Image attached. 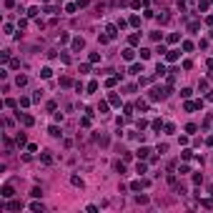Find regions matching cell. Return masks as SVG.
Returning <instances> with one entry per match:
<instances>
[{"label":"cell","instance_id":"7402d4cb","mask_svg":"<svg viewBox=\"0 0 213 213\" xmlns=\"http://www.w3.org/2000/svg\"><path fill=\"white\" fill-rule=\"evenodd\" d=\"M148 153H151V148H140V151H138V158H148Z\"/></svg>","mask_w":213,"mask_h":213},{"label":"cell","instance_id":"8d00e7d4","mask_svg":"<svg viewBox=\"0 0 213 213\" xmlns=\"http://www.w3.org/2000/svg\"><path fill=\"white\" fill-rule=\"evenodd\" d=\"M125 118H133V105H125Z\"/></svg>","mask_w":213,"mask_h":213},{"label":"cell","instance_id":"f1b7e54d","mask_svg":"<svg viewBox=\"0 0 213 213\" xmlns=\"http://www.w3.org/2000/svg\"><path fill=\"white\" fill-rule=\"evenodd\" d=\"M136 108H138V110H148V103H146V100H138Z\"/></svg>","mask_w":213,"mask_h":213},{"label":"cell","instance_id":"f35d334b","mask_svg":"<svg viewBox=\"0 0 213 213\" xmlns=\"http://www.w3.org/2000/svg\"><path fill=\"white\" fill-rule=\"evenodd\" d=\"M166 133H176V125L173 123H166Z\"/></svg>","mask_w":213,"mask_h":213},{"label":"cell","instance_id":"4fadbf2b","mask_svg":"<svg viewBox=\"0 0 213 213\" xmlns=\"http://www.w3.org/2000/svg\"><path fill=\"white\" fill-rule=\"evenodd\" d=\"M15 85H18V88H23V85H28V78H25V75H18V78H15Z\"/></svg>","mask_w":213,"mask_h":213},{"label":"cell","instance_id":"60d3db41","mask_svg":"<svg viewBox=\"0 0 213 213\" xmlns=\"http://www.w3.org/2000/svg\"><path fill=\"white\" fill-rule=\"evenodd\" d=\"M88 3H90V0H78V8H85Z\"/></svg>","mask_w":213,"mask_h":213},{"label":"cell","instance_id":"6da1fadb","mask_svg":"<svg viewBox=\"0 0 213 213\" xmlns=\"http://www.w3.org/2000/svg\"><path fill=\"white\" fill-rule=\"evenodd\" d=\"M148 186H151V181H148V178H140V181H133L130 183V190H140V188H148Z\"/></svg>","mask_w":213,"mask_h":213},{"label":"cell","instance_id":"e0dca14e","mask_svg":"<svg viewBox=\"0 0 213 213\" xmlns=\"http://www.w3.org/2000/svg\"><path fill=\"white\" fill-rule=\"evenodd\" d=\"M30 211H35V213H43L45 208H43V203H30Z\"/></svg>","mask_w":213,"mask_h":213},{"label":"cell","instance_id":"44dd1931","mask_svg":"<svg viewBox=\"0 0 213 213\" xmlns=\"http://www.w3.org/2000/svg\"><path fill=\"white\" fill-rule=\"evenodd\" d=\"M183 50L190 53V50H193V43H190V40H183Z\"/></svg>","mask_w":213,"mask_h":213},{"label":"cell","instance_id":"3957f363","mask_svg":"<svg viewBox=\"0 0 213 213\" xmlns=\"http://www.w3.org/2000/svg\"><path fill=\"white\" fill-rule=\"evenodd\" d=\"M0 196H3V198H13V196H15V190H13V186H3Z\"/></svg>","mask_w":213,"mask_h":213},{"label":"cell","instance_id":"52a82bcc","mask_svg":"<svg viewBox=\"0 0 213 213\" xmlns=\"http://www.w3.org/2000/svg\"><path fill=\"white\" fill-rule=\"evenodd\" d=\"M166 73H168V70H166V65H163V63H158V65H155V75H158V78H163Z\"/></svg>","mask_w":213,"mask_h":213},{"label":"cell","instance_id":"5bb4252c","mask_svg":"<svg viewBox=\"0 0 213 213\" xmlns=\"http://www.w3.org/2000/svg\"><path fill=\"white\" fill-rule=\"evenodd\" d=\"M48 133H50L53 138H58V136H60V128H58V125H50V128H48Z\"/></svg>","mask_w":213,"mask_h":213},{"label":"cell","instance_id":"7bdbcfd3","mask_svg":"<svg viewBox=\"0 0 213 213\" xmlns=\"http://www.w3.org/2000/svg\"><path fill=\"white\" fill-rule=\"evenodd\" d=\"M208 68H211V70H213V60H208Z\"/></svg>","mask_w":213,"mask_h":213},{"label":"cell","instance_id":"9a60e30c","mask_svg":"<svg viewBox=\"0 0 213 213\" xmlns=\"http://www.w3.org/2000/svg\"><path fill=\"white\" fill-rule=\"evenodd\" d=\"M40 160L45 163V166H50V163H53V155H50V153H43V155H40Z\"/></svg>","mask_w":213,"mask_h":213},{"label":"cell","instance_id":"836d02e7","mask_svg":"<svg viewBox=\"0 0 213 213\" xmlns=\"http://www.w3.org/2000/svg\"><path fill=\"white\" fill-rule=\"evenodd\" d=\"M208 8V0H198V10H206Z\"/></svg>","mask_w":213,"mask_h":213},{"label":"cell","instance_id":"ffe728a7","mask_svg":"<svg viewBox=\"0 0 213 213\" xmlns=\"http://www.w3.org/2000/svg\"><path fill=\"white\" fill-rule=\"evenodd\" d=\"M78 10V3H68L65 5V13H75Z\"/></svg>","mask_w":213,"mask_h":213},{"label":"cell","instance_id":"ee69618b","mask_svg":"<svg viewBox=\"0 0 213 213\" xmlns=\"http://www.w3.org/2000/svg\"><path fill=\"white\" fill-rule=\"evenodd\" d=\"M43 3H48V0H43Z\"/></svg>","mask_w":213,"mask_h":213},{"label":"cell","instance_id":"603a6c76","mask_svg":"<svg viewBox=\"0 0 213 213\" xmlns=\"http://www.w3.org/2000/svg\"><path fill=\"white\" fill-rule=\"evenodd\" d=\"M95 90H98V83L90 80V83H88V93H95Z\"/></svg>","mask_w":213,"mask_h":213},{"label":"cell","instance_id":"83f0119b","mask_svg":"<svg viewBox=\"0 0 213 213\" xmlns=\"http://www.w3.org/2000/svg\"><path fill=\"white\" fill-rule=\"evenodd\" d=\"M130 25L138 28V25H140V18H138V15H130Z\"/></svg>","mask_w":213,"mask_h":213},{"label":"cell","instance_id":"74e56055","mask_svg":"<svg viewBox=\"0 0 213 213\" xmlns=\"http://www.w3.org/2000/svg\"><path fill=\"white\" fill-rule=\"evenodd\" d=\"M116 170H118L120 176H123V173H125V166H123V163H116Z\"/></svg>","mask_w":213,"mask_h":213},{"label":"cell","instance_id":"d6986e66","mask_svg":"<svg viewBox=\"0 0 213 213\" xmlns=\"http://www.w3.org/2000/svg\"><path fill=\"white\" fill-rule=\"evenodd\" d=\"M15 143L18 146H25V133H18V136H15Z\"/></svg>","mask_w":213,"mask_h":213},{"label":"cell","instance_id":"9c48e42d","mask_svg":"<svg viewBox=\"0 0 213 213\" xmlns=\"http://www.w3.org/2000/svg\"><path fill=\"white\" fill-rule=\"evenodd\" d=\"M83 45H85V40H83V38H73V50H80Z\"/></svg>","mask_w":213,"mask_h":213},{"label":"cell","instance_id":"ac0fdd59","mask_svg":"<svg viewBox=\"0 0 213 213\" xmlns=\"http://www.w3.org/2000/svg\"><path fill=\"white\" fill-rule=\"evenodd\" d=\"M50 75H53V70H50V68H48V65H45V68H43V70H40V78H50Z\"/></svg>","mask_w":213,"mask_h":213},{"label":"cell","instance_id":"1f68e13d","mask_svg":"<svg viewBox=\"0 0 213 213\" xmlns=\"http://www.w3.org/2000/svg\"><path fill=\"white\" fill-rule=\"evenodd\" d=\"M181 95H183V98H190V95H193V90H190V88H183Z\"/></svg>","mask_w":213,"mask_h":213},{"label":"cell","instance_id":"7a4b0ae2","mask_svg":"<svg viewBox=\"0 0 213 213\" xmlns=\"http://www.w3.org/2000/svg\"><path fill=\"white\" fill-rule=\"evenodd\" d=\"M18 118L23 120V125H33V123H35V118H33V116H28V113H18Z\"/></svg>","mask_w":213,"mask_h":213},{"label":"cell","instance_id":"4316f807","mask_svg":"<svg viewBox=\"0 0 213 213\" xmlns=\"http://www.w3.org/2000/svg\"><path fill=\"white\" fill-rule=\"evenodd\" d=\"M118 78H120V75H116V78H108V80H105V85H108V88H113V85L118 83Z\"/></svg>","mask_w":213,"mask_h":213},{"label":"cell","instance_id":"e575fe53","mask_svg":"<svg viewBox=\"0 0 213 213\" xmlns=\"http://www.w3.org/2000/svg\"><path fill=\"white\" fill-rule=\"evenodd\" d=\"M168 43H178V33H170L168 35Z\"/></svg>","mask_w":213,"mask_h":213},{"label":"cell","instance_id":"b9f144b4","mask_svg":"<svg viewBox=\"0 0 213 213\" xmlns=\"http://www.w3.org/2000/svg\"><path fill=\"white\" fill-rule=\"evenodd\" d=\"M15 5V0H5V8H13Z\"/></svg>","mask_w":213,"mask_h":213},{"label":"cell","instance_id":"5b68a950","mask_svg":"<svg viewBox=\"0 0 213 213\" xmlns=\"http://www.w3.org/2000/svg\"><path fill=\"white\" fill-rule=\"evenodd\" d=\"M5 208H8V211H20V208H23V203H20V201H10Z\"/></svg>","mask_w":213,"mask_h":213},{"label":"cell","instance_id":"ba28073f","mask_svg":"<svg viewBox=\"0 0 213 213\" xmlns=\"http://www.w3.org/2000/svg\"><path fill=\"white\" fill-rule=\"evenodd\" d=\"M166 60H168V63L178 60V50H168V53H166Z\"/></svg>","mask_w":213,"mask_h":213},{"label":"cell","instance_id":"8992f818","mask_svg":"<svg viewBox=\"0 0 213 213\" xmlns=\"http://www.w3.org/2000/svg\"><path fill=\"white\" fill-rule=\"evenodd\" d=\"M70 183H73L75 188H83V178L80 176H70Z\"/></svg>","mask_w":213,"mask_h":213},{"label":"cell","instance_id":"484cf974","mask_svg":"<svg viewBox=\"0 0 213 213\" xmlns=\"http://www.w3.org/2000/svg\"><path fill=\"white\" fill-rule=\"evenodd\" d=\"M183 110H188V113H190V110H196V103H190V100H188V103H183Z\"/></svg>","mask_w":213,"mask_h":213},{"label":"cell","instance_id":"277c9868","mask_svg":"<svg viewBox=\"0 0 213 213\" xmlns=\"http://www.w3.org/2000/svg\"><path fill=\"white\" fill-rule=\"evenodd\" d=\"M105 33H108V38L113 40V38L118 35V25H108V28H105Z\"/></svg>","mask_w":213,"mask_h":213},{"label":"cell","instance_id":"7c38bea8","mask_svg":"<svg viewBox=\"0 0 213 213\" xmlns=\"http://www.w3.org/2000/svg\"><path fill=\"white\" fill-rule=\"evenodd\" d=\"M133 55H136L133 48H125V50H123V58H125V60H133Z\"/></svg>","mask_w":213,"mask_h":213},{"label":"cell","instance_id":"30bf717a","mask_svg":"<svg viewBox=\"0 0 213 213\" xmlns=\"http://www.w3.org/2000/svg\"><path fill=\"white\" fill-rule=\"evenodd\" d=\"M130 73H133V75L143 73V65H140V63H133V65H130Z\"/></svg>","mask_w":213,"mask_h":213},{"label":"cell","instance_id":"4dcf8cb0","mask_svg":"<svg viewBox=\"0 0 213 213\" xmlns=\"http://www.w3.org/2000/svg\"><path fill=\"white\" fill-rule=\"evenodd\" d=\"M98 113H100V116H103V113H108V103H100V105H98Z\"/></svg>","mask_w":213,"mask_h":213},{"label":"cell","instance_id":"8fae6325","mask_svg":"<svg viewBox=\"0 0 213 213\" xmlns=\"http://www.w3.org/2000/svg\"><path fill=\"white\" fill-rule=\"evenodd\" d=\"M128 43H130V45H138L140 43V33H133L130 38H128Z\"/></svg>","mask_w":213,"mask_h":213},{"label":"cell","instance_id":"f546056e","mask_svg":"<svg viewBox=\"0 0 213 213\" xmlns=\"http://www.w3.org/2000/svg\"><path fill=\"white\" fill-rule=\"evenodd\" d=\"M196 130H198L196 123H188V125H186V133H196Z\"/></svg>","mask_w":213,"mask_h":213},{"label":"cell","instance_id":"d590c367","mask_svg":"<svg viewBox=\"0 0 213 213\" xmlns=\"http://www.w3.org/2000/svg\"><path fill=\"white\" fill-rule=\"evenodd\" d=\"M140 58L148 60V58H151V50H146V48H143V50H140Z\"/></svg>","mask_w":213,"mask_h":213},{"label":"cell","instance_id":"d4e9b609","mask_svg":"<svg viewBox=\"0 0 213 213\" xmlns=\"http://www.w3.org/2000/svg\"><path fill=\"white\" fill-rule=\"evenodd\" d=\"M38 13H40V8H35V5H33V8L28 10V18H35V15H38Z\"/></svg>","mask_w":213,"mask_h":213},{"label":"cell","instance_id":"d6a6232c","mask_svg":"<svg viewBox=\"0 0 213 213\" xmlns=\"http://www.w3.org/2000/svg\"><path fill=\"white\" fill-rule=\"evenodd\" d=\"M110 105H120V98H118L116 93H113V95H110Z\"/></svg>","mask_w":213,"mask_h":213},{"label":"cell","instance_id":"ab89813d","mask_svg":"<svg viewBox=\"0 0 213 213\" xmlns=\"http://www.w3.org/2000/svg\"><path fill=\"white\" fill-rule=\"evenodd\" d=\"M30 196H33V198H40L43 193H40V188H33V190H30Z\"/></svg>","mask_w":213,"mask_h":213},{"label":"cell","instance_id":"2e32d148","mask_svg":"<svg viewBox=\"0 0 213 213\" xmlns=\"http://www.w3.org/2000/svg\"><path fill=\"white\" fill-rule=\"evenodd\" d=\"M146 170H148V166H146V163H138V166H136V173H138V176H143Z\"/></svg>","mask_w":213,"mask_h":213},{"label":"cell","instance_id":"cb8c5ba5","mask_svg":"<svg viewBox=\"0 0 213 213\" xmlns=\"http://www.w3.org/2000/svg\"><path fill=\"white\" fill-rule=\"evenodd\" d=\"M198 28H201V23H198V20H193V23H190V25H188V30H190V33H196V30H198Z\"/></svg>","mask_w":213,"mask_h":213}]
</instances>
